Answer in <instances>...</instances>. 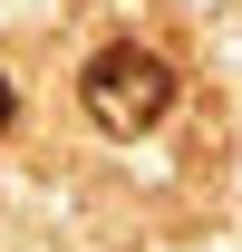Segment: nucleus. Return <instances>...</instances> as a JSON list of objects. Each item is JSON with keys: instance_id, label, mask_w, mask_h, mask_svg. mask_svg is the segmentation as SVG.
<instances>
[{"instance_id": "f257e3e1", "label": "nucleus", "mask_w": 242, "mask_h": 252, "mask_svg": "<svg viewBox=\"0 0 242 252\" xmlns=\"http://www.w3.org/2000/svg\"><path fill=\"white\" fill-rule=\"evenodd\" d=\"M78 97H88V117L107 126V136H146V126H165V107H175V68L155 59V49H136V39H117V49L88 59Z\"/></svg>"}, {"instance_id": "f03ea898", "label": "nucleus", "mask_w": 242, "mask_h": 252, "mask_svg": "<svg viewBox=\"0 0 242 252\" xmlns=\"http://www.w3.org/2000/svg\"><path fill=\"white\" fill-rule=\"evenodd\" d=\"M0 126H10V78H0Z\"/></svg>"}, {"instance_id": "7ed1b4c3", "label": "nucleus", "mask_w": 242, "mask_h": 252, "mask_svg": "<svg viewBox=\"0 0 242 252\" xmlns=\"http://www.w3.org/2000/svg\"><path fill=\"white\" fill-rule=\"evenodd\" d=\"M233 10H242V0H233Z\"/></svg>"}]
</instances>
